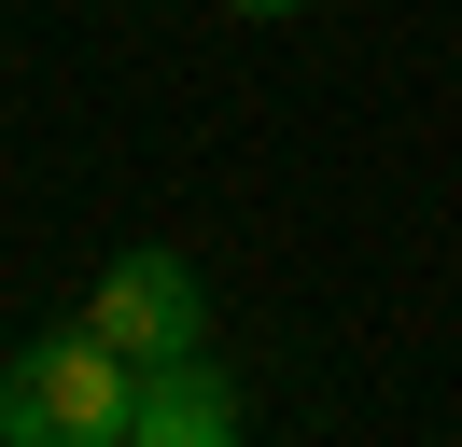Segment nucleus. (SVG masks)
I'll use <instances>...</instances> for the list:
<instances>
[{
  "mask_svg": "<svg viewBox=\"0 0 462 447\" xmlns=\"http://www.w3.org/2000/svg\"><path fill=\"white\" fill-rule=\"evenodd\" d=\"M210 14H294V0H210Z\"/></svg>",
  "mask_w": 462,
  "mask_h": 447,
  "instance_id": "obj_4",
  "label": "nucleus"
},
{
  "mask_svg": "<svg viewBox=\"0 0 462 447\" xmlns=\"http://www.w3.org/2000/svg\"><path fill=\"white\" fill-rule=\"evenodd\" d=\"M238 378L210 350H169V363H141V406H126V447H238Z\"/></svg>",
  "mask_w": 462,
  "mask_h": 447,
  "instance_id": "obj_3",
  "label": "nucleus"
},
{
  "mask_svg": "<svg viewBox=\"0 0 462 447\" xmlns=\"http://www.w3.org/2000/svg\"><path fill=\"white\" fill-rule=\"evenodd\" d=\"M85 335H113L126 363H169V350H210V294H197V266H182L169 238H141V251H113V266L85 279V307H70Z\"/></svg>",
  "mask_w": 462,
  "mask_h": 447,
  "instance_id": "obj_2",
  "label": "nucleus"
},
{
  "mask_svg": "<svg viewBox=\"0 0 462 447\" xmlns=\"http://www.w3.org/2000/svg\"><path fill=\"white\" fill-rule=\"evenodd\" d=\"M126 406H141V363H126L113 335L57 322L0 378V447H126Z\"/></svg>",
  "mask_w": 462,
  "mask_h": 447,
  "instance_id": "obj_1",
  "label": "nucleus"
}]
</instances>
